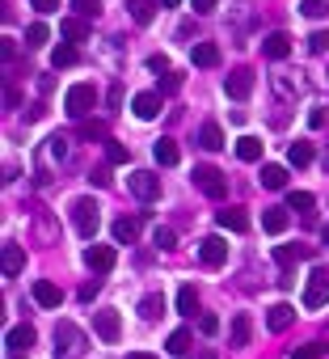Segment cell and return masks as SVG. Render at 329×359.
Listing matches in <instances>:
<instances>
[{"instance_id":"1","label":"cell","mask_w":329,"mask_h":359,"mask_svg":"<svg viewBox=\"0 0 329 359\" xmlns=\"http://www.w3.org/2000/svg\"><path fill=\"white\" fill-rule=\"evenodd\" d=\"M81 355H85V334H81V326L60 322V326H55V359H81Z\"/></svg>"},{"instance_id":"31","label":"cell","mask_w":329,"mask_h":359,"mask_svg":"<svg viewBox=\"0 0 329 359\" xmlns=\"http://www.w3.org/2000/svg\"><path fill=\"white\" fill-rule=\"evenodd\" d=\"M249 334H253L249 317H245V313H237V317H233V347H249Z\"/></svg>"},{"instance_id":"15","label":"cell","mask_w":329,"mask_h":359,"mask_svg":"<svg viewBox=\"0 0 329 359\" xmlns=\"http://www.w3.org/2000/svg\"><path fill=\"white\" fill-rule=\"evenodd\" d=\"M34 300L42 304V309H60V300H64V292L55 287L51 279H38V283H34Z\"/></svg>"},{"instance_id":"24","label":"cell","mask_w":329,"mask_h":359,"mask_svg":"<svg viewBox=\"0 0 329 359\" xmlns=\"http://www.w3.org/2000/svg\"><path fill=\"white\" fill-rule=\"evenodd\" d=\"M262 228L279 237V233L287 228V212H283V208H266V212H262Z\"/></svg>"},{"instance_id":"21","label":"cell","mask_w":329,"mask_h":359,"mask_svg":"<svg viewBox=\"0 0 329 359\" xmlns=\"http://www.w3.org/2000/svg\"><path fill=\"white\" fill-rule=\"evenodd\" d=\"M190 56H194L199 68H215V64H219V47H215V42H194Z\"/></svg>"},{"instance_id":"56","label":"cell","mask_w":329,"mask_h":359,"mask_svg":"<svg viewBox=\"0 0 329 359\" xmlns=\"http://www.w3.org/2000/svg\"><path fill=\"white\" fill-rule=\"evenodd\" d=\"M325 169H329V152H325Z\"/></svg>"},{"instance_id":"55","label":"cell","mask_w":329,"mask_h":359,"mask_svg":"<svg viewBox=\"0 0 329 359\" xmlns=\"http://www.w3.org/2000/svg\"><path fill=\"white\" fill-rule=\"evenodd\" d=\"M199 359H215V351H203V355H199Z\"/></svg>"},{"instance_id":"29","label":"cell","mask_w":329,"mask_h":359,"mask_svg":"<svg viewBox=\"0 0 329 359\" xmlns=\"http://www.w3.org/2000/svg\"><path fill=\"white\" fill-rule=\"evenodd\" d=\"M160 313H164V296H156V292H152V296H144V300H140V317H144V322H156Z\"/></svg>"},{"instance_id":"26","label":"cell","mask_w":329,"mask_h":359,"mask_svg":"<svg viewBox=\"0 0 329 359\" xmlns=\"http://www.w3.org/2000/svg\"><path fill=\"white\" fill-rule=\"evenodd\" d=\"M262 186L266 190H283L287 186V169L283 165H262Z\"/></svg>"},{"instance_id":"52","label":"cell","mask_w":329,"mask_h":359,"mask_svg":"<svg viewBox=\"0 0 329 359\" xmlns=\"http://www.w3.org/2000/svg\"><path fill=\"white\" fill-rule=\"evenodd\" d=\"M127 359H156V355H148V351H131Z\"/></svg>"},{"instance_id":"16","label":"cell","mask_w":329,"mask_h":359,"mask_svg":"<svg viewBox=\"0 0 329 359\" xmlns=\"http://www.w3.org/2000/svg\"><path fill=\"white\" fill-rule=\"evenodd\" d=\"M152 157H156V165H178V161H182L178 140H169V135H164V140H156V144H152Z\"/></svg>"},{"instance_id":"35","label":"cell","mask_w":329,"mask_h":359,"mask_svg":"<svg viewBox=\"0 0 329 359\" xmlns=\"http://www.w3.org/2000/svg\"><path fill=\"white\" fill-rule=\"evenodd\" d=\"M329 347L325 342H304V347H292V359H321Z\"/></svg>"},{"instance_id":"53","label":"cell","mask_w":329,"mask_h":359,"mask_svg":"<svg viewBox=\"0 0 329 359\" xmlns=\"http://www.w3.org/2000/svg\"><path fill=\"white\" fill-rule=\"evenodd\" d=\"M160 5H164V9H178V5H182V0H160Z\"/></svg>"},{"instance_id":"14","label":"cell","mask_w":329,"mask_h":359,"mask_svg":"<svg viewBox=\"0 0 329 359\" xmlns=\"http://www.w3.org/2000/svg\"><path fill=\"white\" fill-rule=\"evenodd\" d=\"M292 322H296V309H292V304H283V300H279V304H270V313H266V326H270L274 334H279V330H287Z\"/></svg>"},{"instance_id":"3","label":"cell","mask_w":329,"mask_h":359,"mask_svg":"<svg viewBox=\"0 0 329 359\" xmlns=\"http://www.w3.org/2000/svg\"><path fill=\"white\" fill-rule=\"evenodd\" d=\"M72 228L81 233V237H93L97 233V224H101V208H97V203L93 199H72Z\"/></svg>"},{"instance_id":"27","label":"cell","mask_w":329,"mask_h":359,"mask_svg":"<svg viewBox=\"0 0 329 359\" xmlns=\"http://www.w3.org/2000/svg\"><path fill=\"white\" fill-rule=\"evenodd\" d=\"M300 258H308V245H279V249H274V262H279V267H292Z\"/></svg>"},{"instance_id":"50","label":"cell","mask_w":329,"mask_h":359,"mask_svg":"<svg viewBox=\"0 0 329 359\" xmlns=\"http://www.w3.org/2000/svg\"><path fill=\"white\" fill-rule=\"evenodd\" d=\"M178 89H182V76L169 72V76H164V93H178Z\"/></svg>"},{"instance_id":"41","label":"cell","mask_w":329,"mask_h":359,"mask_svg":"<svg viewBox=\"0 0 329 359\" xmlns=\"http://www.w3.org/2000/svg\"><path fill=\"white\" fill-rule=\"evenodd\" d=\"M152 245H160V249H174V245H178L174 228H156V233H152Z\"/></svg>"},{"instance_id":"37","label":"cell","mask_w":329,"mask_h":359,"mask_svg":"<svg viewBox=\"0 0 329 359\" xmlns=\"http://www.w3.org/2000/svg\"><path fill=\"white\" fill-rule=\"evenodd\" d=\"M106 161L110 165H127V148L119 140H106Z\"/></svg>"},{"instance_id":"30","label":"cell","mask_w":329,"mask_h":359,"mask_svg":"<svg viewBox=\"0 0 329 359\" xmlns=\"http://www.w3.org/2000/svg\"><path fill=\"white\" fill-rule=\"evenodd\" d=\"M199 144H203L207 152H219V148H224V131H219L215 123H207V127L199 131Z\"/></svg>"},{"instance_id":"13","label":"cell","mask_w":329,"mask_h":359,"mask_svg":"<svg viewBox=\"0 0 329 359\" xmlns=\"http://www.w3.org/2000/svg\"><path fill=\"white\" fill-rule=\"evenodd\" d=\"M215 224L224 228V233H245L249 228V212L245 208H224V212L215 216Z\"/></svg>"},{"instance_id":"18","label":"cell","mask_w":329,"mask_h":359,"mask_svg":"<svg viewBox=\"0 0 329 359\" xmlns=\"http://www.w3.org/2000/svg\"><path fill=\"white\" fill-rule=\"evenodd\" d=\"M34 338H38V334H34V326H13V330L5 334V342H9V351H26V355H30V347H34Z\"/></svg>"},{"instance_id":"34","label":"cell","mask_w":329,"mask_h":359,"mask_svg":"<svg viewBox=\"0 0 329 359\" xmlns=\"http://www.w3.org/2000/svg\"><path fill=\"white\" fill-rule=\"evenodd\" d=\"M164 351H169V355H186L190 351V330H174L169 342H164Z\"/></svg>"},{"instance_id":"51","label":"cell","mask_w":329,"mask_h":359,"mask_svg":"<svg viewBox=\"0 0 329 359\" xmlns=\"http://www.w3.org/2000/svg\"><path fill=\"white\" fill-rule=\"evenodd\" d=\"M93 296H97V279H93V283H85V287H81V300H93Z\"/></svg>"},{"instance_id":"17","label":"cell","mask_w":329,"mask_h":359,"mask_svg":"<svg viewBox=\"0 0 329 359\" xmlns=\"http://www.w3.org/2000/svg\"><path fill=\"white\" fill-rule=\"evenodd\" d=\"M0 267H5V275H9V279H13V275H22L26 253H22V245H17V241H5V258H0Z\"/></svg>"},{"instance_id":"10","label":"cell","mask_w":329,"mask_h":359,"mask_svg":"<svg viewBox=\"0 0 329 359\" xmlns=\"http://www.w3.org/2000/svg\"><path fill=\"white\" fill-rule=\"evenodd\" d=\"M262 56H266V60H287V56H292V34H283V30L266 34V38H262Z\"/></svg>"},{"instance_id":"25","label":"cell","mask_w":329,"mask_h":359,"mask_svg":"<svg viewBox=\"0 0 329 359\" xmlns=\"http://www.w3.org/2000/svg\"><path fill=\"white\" fill-rule=\"evenodd\" d=\"M287 161H292L296 169H304V165H312V144H308V140H296V144L287 148Z\"/></svg>"},{"instance_id":"12","label":"cell","mask_w":329,"mask_h":359,"mask_svg":"<svg viewBox=\"0 0 329 359\" xmlns=\"http://www.w3.org/2000/svg\"><path fill=\"white\" fill-rule=\"evenodd\" d=\"M85 267L97 271V275H106L110 267H115V249H110V245H89L85 249Z\"/></svg>"},{"instance_id":"6","label":"cell","mask_w":329,"mask_h":359,"mask_svg":"<svg viewBox=\"0 0 329 359\" xmlns=\"http://www.w3.org/2000/svg\"><path fill=\"white\" fill-rule=\"evenodd\" d=\"M127 186H131V194H135L140 203H152V199H160V178H156L152 169H135V174L127 178Z\"/></svg>"},{"instance_id":"54","label":"cell","mask_w":329,"mask_h":359,"mask_svg":"<svg viewBox=\"0 0 329 359\" xmlns=\"http://www.w3.org/2000/svg\"><path fill=\"white\" fill-rule=\"evenodd\" d=\"M321 241H325V245H329V224H325V228H321Z\"/></svg>"},{"instance_id":"20","label":"cell","mask_w":329,"mask_h":359,"mask_svg":"<svg viewBox=\"0 0 329 359\" xmlns=\"http://www.w3.org/2000/svg\"><path fill=\"white\" fill-rule=\"evenodd\" d=\"M262 148H266V144H262L258 135H241V140H237V157L253 165V161H262Z\"/></svg>"},{"instance_id":"11","label":"cell","mask_w":329,"mask_h":359,"mask_svg":"<svg viewBox=\"0 0 329 359\" xmlns=\"http://www.w3.org/2000/svg\"><path fill=\"white\" fill-rule=\"evenodd\" d=\"M131 110H135V119H144V123H152L156 115H160V93H135L131 97Z\"/></svg>"},{"instance_id":"40","label":"cell","mask_w":329,"mask_h":359,"mask_svg":"<svg viewBox=\"0 0 329 359\" xmlns=\"http://www.w3.org/2000/svg\"><path fill=\"white\" fill-rule=\"evenodd\" d=\"M72 9H76V17H97L101 0H72Z\"/></svg>"},{"instance_id":"22","label":"cell","mask_w":329,"mask_h":359,"mask_svg":"<svg viewBox=\"0 0 329 359\" xmlns=\"http://www.w3.org/2000/svg\"><path fill=\"white\" fill-rule=\"evenodd\" d=\"M127 13H131V22L148 26V22L156 17V0H127Z\"/></svg>"},{"instance_id":"48","label":"cell","mask_w":329,"mask_h":359,"mask_svg":"<svg viewBox=\"0 0 329 359\" xmlns=\"http://www.w3.org/2000/svg\"><path fill=\"white\" fill-rule=\"evenodd\" d=\"M30 5H34L38 13H55V9H60V0H30Z\"/></svg>"},{"instance_id":"47","label":"cell","mask_w":329,"mask_h":359,"mask_svg":"<svg viewBox=\"0 0 329 359\" xmlns=\"http://www.w3.org/2000/svg\"><path fill=\"white\" fill-rule=\"evenodd\" d=\"M148 68H152V72H164V76H169V60H164V56H152V60H148Z\"/></svg>"},{"instance_id":"5","label":"cell","mask_w":329,"mask_h":359,"mask_svg":"<svg viewBox=\"0 0 329 359\" xmlns=\"http://www.w3.org/2000/svg\"><path fill=\"white\" fill-rule=\"evenodd\" d=\"M93 106H97V89H93V85H72L68 97H64V110H68L72 119H85Z\"/></svg>"},{"instance_id":"4","label":"cell","mask_w":329,"mask_h":359,"mask_svg":"<svg viewBox=\"0 0 329 359\" xmlns=\"http://www.w3.org/2000/svg\"><path fill=\"white\" fill-rule=\"evenodd\" d=\"M190 178H194V186H199L207 199H224V194H228V178L219 174L215 165H194V174H190Z\"/></svg>"},{"instance_id":"44","label":"cell","mask_w":329,"mask_h":359,"mask_svg":"<svg viewBox=\"0 0 329 359\" xmlns=\"http://www.w3.org/2000/svg\"><path fill=\"white\" fill-rule=\"evenodd\" d=\"M106 106H110V110H119V106H123V85H119V81L110 85V93H106Z\"/></svg>"},{"instance_id":"32","label":"cell","mask_w":329,"mask_h":359,"mask_svg":"<svg viewBox=\"0 0 329 359\" xmlns=\"http://www.w3.org/2000/svg\"><path fill=\"white\" fill-rule=\"evenodd\" d=\"M194 309H199V292L186 283L182 292H178V313H186V317H194Z\"/></svg>"},{"instance_id":"33","label":"cell","mask_w":329,"mask_h":359,"mask_svg":"<svg viewBox=\"0 0 329 359\" xmlns=\"http://www.w3.org/2000/svg\"><path fill=\"white\" fill-rule=\"evenodd\" d=\"M76 60H81V56H76V47H72V42H64V47H55V56H51V64H55V68H72Z\"/></svg>"},{"instance_id":"2","label":"cell","mask_w":329,"mask_h":359,"mask_svg":"<svg viewBox=\"0 0 329 359\" xmlns=\"http://www.w3.org/2000/svg\"><path fill=\"white\" fill-rule=\"evenodd\" d=\"M300 304H304V309H325V304H329V267H312Z\"/></svg>"},{"instance_id":"28","label":"cell","mask_w":329,"mask_h":359,"mask_svg":"<svg viewBox=\"0 0 329 359\" xmlns=\"http://www.w3.org/2000/svg\"><path fill=\"white\" fill-rule=\"evenodd\" d=\"M287 208H292V212H300V216H312L317 199H312L308 190H292V194H287Z\"/></svg>"},{"instance_id":"8","label":"cell","mask_w":329,"mask_h":359,"mask_svg":"<svg viewBox=\"0 0 329 359\" xmlns=\"http://www.w3.org/2000/svg\"><path fill=\"white\" fill-rule=\"evenodd\" d=\"M199 258H203V267H224L228 262V241L224 237H203L199 241Z\"/></svg>"},{"instance_id":"7","label":"cell","mask_w":329,"mask_h":359,"mask_svg":"<svg viewBox=\"0 0 329 359\" xmlns=\"http://www.w3.org/2000/svg\"><path fill=\"white\" fill-rule=\"evenodd\" d=\"M93 330H97V338H106V342H119V334H123L119 309H97V313H93Z\"/></svg>"},{"instance_id":"23","label":"cell","mask_w":329,"mask_h":359,"mask_svg":"<svg viewBox=\"0 0 329 359\" xmlns=\"http://www.w3.org/2000/svg\"><path fill=\"white\" fill-rule=\"evenodd\" d=\"M60 34H64L68 42H85V38H89V26H85V17H64V22H60Z\"/></svg>"},{"instance_id":"43","label":"cell","mask_w":329,"mask_h":359,"mask_svg":"<svg viewBox=\"0 0 329 359\" xmlns=\"http://www.w3.org/2000/svg\"><path fill=\"white\" fill-rule=\"evenodd\" d=\"M325 123H329V106H312V115H308V127H312V131H321Z\"/></svg>"},{"instance_id":"9","label":"cell","mask_w":329,"mask_h":359,"mask_svg":"<svg viewBox=\"0 0 329 359\" xmlns=\"http://www.w3.org/2000/svg\"><path fill=\"white\" fill-rule=\"evenodd\" d=\"M224 93H228L233 101H245V97L253 93V72H249V68H237V72H228V81H224Z\"/></svg>"},{"instance_id":"45","label":"cell","mask_w":329,"mask_h":359,"mask_svg":"<svg viewBox=\"0 0 329 359\" xmlns=\"http://www.w3.org/2000/svg\"><path fill=\"white\" fill-rule=\"evenodd\" d=\"M199 330H203V334L211 338V334L219 330V317H215V313H203V317H199Z\"/></svg>"},{"instance_id":"36","label":"cell","mask_w":329,"mask_h":359,"mask_svg":"<svg viewBox=\"0 0 329 359\" xmlns=\"http://www.w3.org/2000/svg\"><path fill=\"white\" fill-rule=\"evenodd\" d=\"M68 157V140L64 135H51L47 140V161H64Z\"/></svg>"},{"instance_id":"42","label":"cell","mask_w":329,"mask_h":359,"mask_svg":"<svg viewBox=\"0 0 329 359\" xmlns=\"http://www.w3.org/2000/svg\"><path fill=\"white\" fill-rule=\"evenodd\" d=\"M308 51H312V56H321V51H329V30H317V34L308 38Z\"/></svg>"},{"instance_id":"38","label":"cell","mask_w":329,"mask_h":359,"mask_svg":"<svg viewBox=\"0 0 329 359\" xmlns=\"http://www.w3.org/2000/svg\"><path fill=\"white\" fill-rule=\"evenodd\" d=\"M300 13L304 17H325L329 13V0H300Z\"/></svg>"},{"instance_id":"39","label":"cell","mask_w":329,"mask_h":359,"mask_svg":"<svg viewBox=\"0 0 329 359\" xmlns=\"http://www.w3.org/2000/svg\"><path fill=\"white\" fill-rule=\"evenodd\" d=\"M47 34H51V30H47L42 22H34V26H26V47H42V42H47Z\"/></svg>"},{"instance_id":"46","label":"cell","mask_w":329,"mask_h":359,"mask_svg":"<svg viewBox=\"0 0 329 359\" xmlns=\"http://www.w3.org/2000/svg\"><path fill=\"white\" fill-rule=\"evenodd\" d=\"M81 135H85V140H106V127H101V123H85Z\"/></svg>"},{"instance_id":"19","label":"cell","mask_w":329,"mask_h":359,"mask_svg":"<svg viewBox=\"0 0 329 359\" xmlns=\"http://www.w3.org/2000/svg\"><path fill=\"white\" fill-rule=\"evenodd\" d=\"M135 237H140V220L135 216H119L115 220V241L119 245H135Z\"/></svg>"},{"instance_id":"49","label":"cell","mask_w":329,"mask_h":359,"mask_svg":"<svg viewBox=\"0 0 329 359\" xmlns=\"http://www.w3.org/2000/svg\"><path fill=\"white\" fill-rule=\"evenodd\" d=\"M194 13H199V17H207V13H215V0H194Z\"/></svg>"}]
</instances>
